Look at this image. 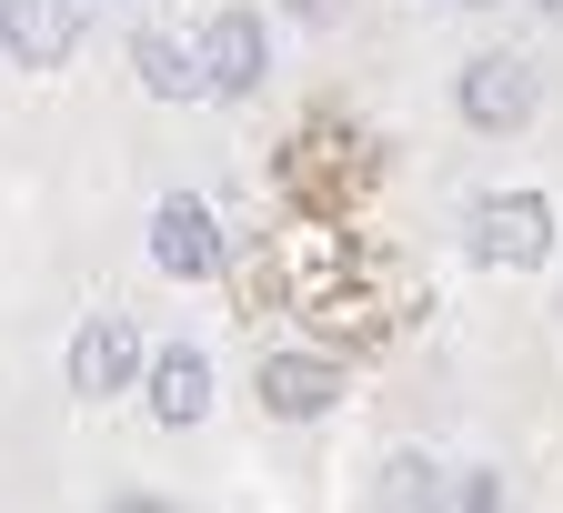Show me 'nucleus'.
Here are the masks:
<instances>
[{"label": "nucleus", "mask_w": 563, "mask_h": 513, "mask_svg": "<svg viewBox=\"0 0 563 513\" xmlns=\"http://www.w3.org/2000/svg\"><path fill=\"white\" fill-rule=\"evenodd\" d=\"M473 262H493V272H543L553 262V201L543 192H493V201H473Z\"/></svg>", "instance_id": "obj_1"}, {"label": "nucleus", "mask_w": 563, "mask_h": 513, "mask_svg": "<svg viewBox=\"0 0 563 513\" xmlns=\"http://www.w3.org/2000/svg\"><path fill=\"white\" fill-rule=\"evenodd\" d=\"M463 121L473 131H523L533 121V101H543V81H533V61H514V51H493V61H473L463 70Z\"/></svg>", "instance_id": "obj_2"}, {"label": "nucleus", "mask_w": 563, "mask_h": 513, "mask_svg": "<svg viewBox=\"0 0 563 513\" xmlns=\"http://www.w3.org/2000/svg\"><path fill=\"white\" fill-rule=\"evenodd\" d=\"M152 262L181 272V282H211V272H222V222H211V201L172 192V201L152 211Z\"/></svg>", "instance_id": "obj_3"}, {"label": "nucleus", "mask_w": 563, "mask_h": 513, "mask_svg": "<svg viewBox=\"0 0 563 513\" xmlns=\"http://www.w3.org/2000/svg\"><path fill=\"white\" fill-rule=\"evenodd\" d=\"M0 51L21 70H60L81 51V11H70V0H0Z\"/></svg>", "instance_id": "obj_4"}, {"label": "nucleus", "mask_w": 563, "mask_h": 513, "mask_svg": "<svg viewBox=\"0 0 563 513\" xmlns=\"http://www.w3.org/2000/svg\"><path fill=\"white\" fill-rule=\"evenodd\" d=\"M141 383V332L121 313H91L70 332V393H131Z\"/></svg>", "instance_id": "obj_5"}, {"label": "nucleus", "mask_w": 563, "mask_h": 513, "mask_svg": "<svg viewBox=\"0 0 563 513\" xmlns=\"http://www.w3.org/2000/svg\"><path fill=\"white\" fill-rule=\"evenodd\" d=\"M141 373H152V413L172 433H191L211 413V352L201 342H162V352H141Z\"/></svg>", "instance_id": "obj_6"}, {"label": "nucleus", "mask_w": 563, "mask_h": 513, "mask_svg": "<svg viewBox=\"0 0 563 513\" xmlns=\"http://www.w3.org/2000/svg\"><path fill=\"white\" fill-rule=\"evenodd\" d=\"M201 91H222V101H242V91H262V21L252 11H222L201 31Z\"/></svg>", "instance_id": "obj_7"}, {"label": "nucleus", "mask_w": 563, "mask_h": 513, "mask_svg": "<svg viewBox=\"0 0 563 513\" xmlns=\"http://www.w3.org/2000/svg\"><path fill=\"white\" fill-rule=\"evenodd\" d=\"M262 403H272L282 423L332 413V403H342V362H322V352H272V362H262Z\"/></svg>", "instance_id": "obj_8"}, {"label": "nucleus", "mask_w": 563, "mask_h": 513, "mask_svg": "<svg viewBox=\"0 0 563 513\" xmlns=\"http://www.w3.org/2000/svg\"><path fill=\"white\" fill-rule=\"evenodd\" d=\"M131 70L152 81V101H201V61H191L181 41H162V31H152V41L131 51Z\"/></svg>", "instance_id": "obj_9"}, {"label": "nucleus", "mask_w": 563, "mask_h": 513, "mask_svg": "<svg viewBox=\"0 0 563 513\" xmlns=\"http://www.w3.org/2000/svg\"><path fill=\"white\" fill-rule=\"evenodd\" d=\"M422 493H433V463H422V454L383 463V503H422Z\"/></svg>", "instance_id": "obj_10"}, {"label": "nucleus", "mask_w": 563, "mask_h": 513, "mask_svg": "<svg viewBox=\"0 0 563 513\" xmlns=\"http://www.w3.org/2000/svg\"><path fill=\"white\" fill-rule=\"evenodd\" d=\"M332 11H342V0H292V21H312V31H322Z\"/></svg>", "instance_id": "obj_11"}, {"label": "nucleus", "mask_w": 563, "mask_h": 513, "mask_svg": "<svg viewBox=\"0 0 563 513\" xmlns=\"http://www.w3.org/2000/svg\"><path fill=\"white\" fill-rule=\"evenodd\" d=\"M543 21H563V0H543Z\"/></svg>", "instance_id": "obj_12"}, {"label": "nucleus", "mask_w": 563, "mask_h": 513, "mask_svg": "<svg viewBox=\"0 0 563 513\" xmlns=\"http://www.w3.org/2000/svg\"><path fill=\"white\" fill-rule=\"evenodd\" d=\"M463 11H493V0H463Z\"/></svg>", "instance_id": "obj_13"}]
</instances>
